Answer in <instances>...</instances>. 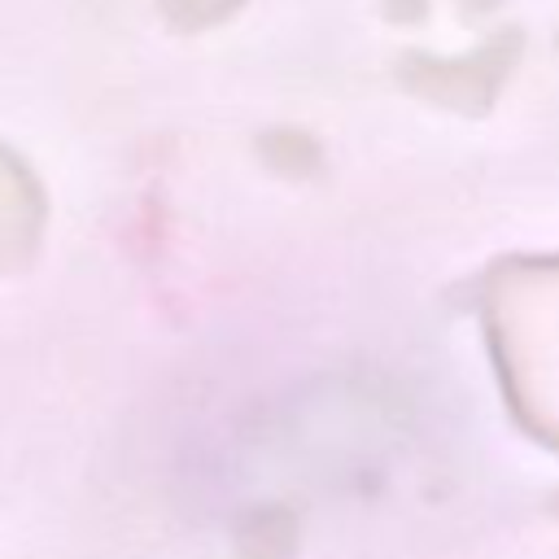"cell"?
Returning <instances> with one entry per match:
<instances>
[{
	"label": "cell",
	"mask_w": 559,
	"mask_h": 559,
	"mask_svg": "<svg viewBox=\"0 0 559 559\" xmlns=\"http://www.w3.org/2000/svg\"><path fill=\"white\" fill-rule=\"evenodd\" d=\"M485 4H493V0H485Z\"/></svg>",
	"instance_id": "cell-2"
},
{
	"label": "cell",
	"mask_w": 559,
	"mask_h": 559,
	"mask_svg": "<svg viewBox=\"0 0 559 559\" xmlns=\"http://www.w3.org/2000/svg\"><path fill=\"white\" fill-rule=\"evenodd\" d=\"M166 4H175L170 13L179 22H214L223 9H231V0H166Z\"/></svg>",
	"instance_id": "cell-1"
}]
</instances>
